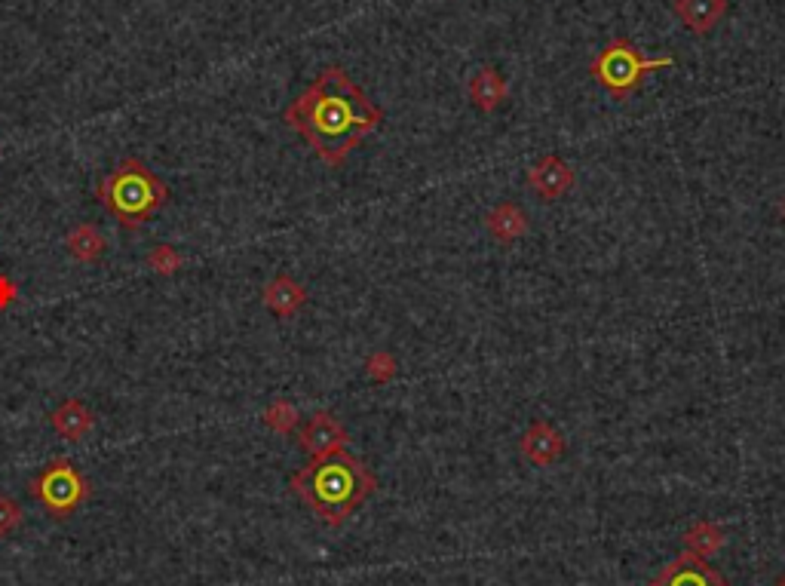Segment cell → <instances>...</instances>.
Wrapping results in <instances>:
<instances>
[{
  "label": "cell",
  "instance_id": "6da1fadb",
  "mask_svg": "<svg viewBox=\"0 0 785 586\" xmlns=\"http://www.w3.org/2000/svg\"><path fill=\"white\" fill-rule=\"evenodd\" d=\"M283 120L322 163L344 166L365 135L381 126L384 111L347 77L344 68L329 65L286 108Z\"/></svg>",
  "mask_w": 785,
  "mask_h": 586
},
{
  "label": "cell",
  "instance_id": "7a4b0ae2",
  "mask_svg": "<svg viewBox=\"0 0 785 586\" xmlns=\"http://www.w3.org/2000/svg\"><path fill=\"white\" fill-rule=\"evenodd\" d=\"M289 488L322 525L341 528L378 491V476L341 448L326 458H310V464L292 473Z\"/></svg>",
  "mask_w": 785,
  "mask_h": 586
},
{
  "label": "cell",
  "instance_id": "3957f363",
  "mask_svg": "<svg viewBox=\"0 0 785 586\" xmlns=\"http://www.w3.org/2000/svg\"><path fill=\"white\" fill-rule=\"evenodd\" d=\"M96 197L123 231L135 234L169 203V188L138 157H126L102 178Z\"/></svg>",
  "mask_w": 785,
  "mask_h": 586
},
{
  "label": "cell",
  "instance_id": "277c9868",
  "mask_svg": "<svg viewBox=\"0 0 785 586\" xmlns=\"http://www.w3.org/2000/svg\"><path fill=\"white\" fill-rule=\"evenodd\" d=\"M672 59H644L626 37H614L608 47L595 56L592 62V77L595 83H602L611 96L623 99L641 86L644 74H651L657 68H669Z\"/></svg>",
  "mask_w": 785,
  "mask_h": 586
},
{
  "label": "cell",
  "instance_id": "5b68a950",
  "mask_svg": "<svg viewBox=\"0 0 785 586\" xmlns=\"http://www.w3.org/2000/svg\"><path fill=\"white\" fill-rule=\"evenodd\" d=\"M34 501L53 519H71L89 501V482L68 458H56L31 479Z\"/></svg>",
  "mask_w": 785,
  "mask_h": 586
},
{
  "label": "cell",
  "instance_id": "8992f818",
  "mask_svg": "<svg viewBox=\"0 0 785 586\" xmlns=\"http://www.w3.org/2000/svg\"><path fill=\"white\" fill-rule=\"evenodd\" d=\"M648 586H730V580L703 556L681 553Z\"/></svg>",
  "mask_w": 785,
  "mask_h": 586
},
{
  "label": "cell",
  "instance_id": "52a82bcc",
  "mask_svg": "<svg viewBox=\"0 0 785 586\" xmlns=\"http://www.w3.org/2000/svg\"><path fill=\"white\" fill-rule=\"evenodd\" d=\"M344 445H347V430L329 412H316L298 430V448H301V452H307L310 458H326L332 452H341Z\"/></svg>",
  "mask_w": 785,
  "mask_h": 586
},
{
  "label": "cell",
  "instance_id": "ba28073f",
  "mask_svg": "<svg viewBox=\"0 0 785 586\" xmlns=\"http://www.w3.org/2000/svg\"><path fill=\"white\" fill-rule=\"evenodd\" d=\"M522 455L537 467H549L565 455V439L552 424L534 421L528 427V433L522 436Z\"/></svg>",
  "mask_w": 785,
  "mask_h": 586
},
{
  "label": "cell",
  "instance_id": "9c48e42d",
  "mask_svg": "<svg viewBox=\"0 0 785 586\" xmlns=\"http://www.w3.org/2000/svg\"><path fill=\"white\" fill-rule=\"evenodd\" d=\"M571 182H574L571 169H568L565 160L556 157V154L543 157V160L531 169V175H528L531 191H537L543 200H556V197H562V194L571 188Z\"/></svg>",
  "mask_w": 785,
  "mask_h": 586
},
{
  "label": "cell",
  "instance_id": "30bf717a",
  "mask_svg": "<svg viewBox=\"0 0 785 586\" xmlns=\"http://www.w3.org/2000/svg\"><path fill=\"white\" fill-rule=\"evenodd\" d=\"M261 301H264V307L273 310L280 320H289V317H295V313L304 307L307 289H304L298 280H292L289 274H280V277H273V280L264 286Z\"/></svg>",
  "mask_w": 785,
  "mask_h": 586
},
{
  "label": "cell",
  "instance_id": "8fae6325",
  "mask_svg": "<svg viewBox=\"0 0 785 586\" xmlns=\"http://www.w3.org/2000/svg\"><path fill=\"white\" fill-rule=\"evenodd\" d=\"M50 424H53V430L62 436V439H68V442H80L89 430H92V424H96V415L89 412V405L83 402V399H65L59 409L50 415Z\"/></svg>",
  "mask_w": 785,
  "mask_h": 586
},
{
  "label": "cell",
  "instance_id": "7c38bea8",
  "mask_svg": "<svg viewBox=\"0 0 785 586\" xmlns=\"http://www.w3.org/2000/svg\"><path fill=\"white\" fill-rule=\"evenodd\" d=\"M727 13V0H675V16L694 34H709Z\"/></svg>",
  "mask_w": 785,
  "mask_h": 586
},
{
  "label": "cell",
  "instance_id": "4fadbf2b",
  "mask_svg": "<svg viewBox=\"0 0 785 586\" xmlns=\"http://www.w3.org/2000/svg\"><path fill=\"white\" fill-rule=\"evenodd\" d=\"M65 246H68L71 258L89 264V261H96V258L105 255V246H108V243H105V234L96 228V224L83 221V224H77V228L65 237Z\"/></svg>",
  "mask_w": 785,
  "mask_h": 586
},
{
  "label": "cell",
  "instance_id": "5bb4252c",
  "mask_svg": "<svg viewBox=\"0 0 785 586\" xmlns=\"http://www.w3.org/2000/svg\"><path fill=\"white\" fill-rule=\"evenodd\" d=\"M470 99L479 111H494L506 99V80L494 68H479L470 80Z\"/></svg>",
  "mask_w": 785,
  "mask_h": 586
},
{
  "label": "cell",
  "instance_id": "9a60e30c",
  "mask_svg": "<svg viewBox=\"0 0 785 586\" xmlns=\"http://www.w3.org/2000/svg\"><path fill=\"white\" fill-rule=\"evenodd\" d=\"M681 540H684L687 553L706 559V556H715V553L724 547V528L715 525V522H709V519H700V522H694V525L684 531Z\"/></svg>",
  "mask_w": 785,
  "mask_h": 586
},
{
  "label": "cell",
  "instance_id": "2e32d148",
  "mask_svg": "<svg viewBox=\"0 0 785 586\" xmlns=\"http://www.w3.org/2000/svg\"><path fill=\"white\" fill-rule=\"evenodd\" d=\"M485 221H488V231L497 240H503V243H510V240H516V237H522L528 231V218H525V212L516 203L497 206L494 212H488Z\"/></svg>",
  "mask_w": 785,
  "mask_h": 586
},
{
  "label": "cell",
  "instance_id": "e0dca14e",
  "mask_svg": "<svg viewBox=\"0 0 785 586\" xmlns=\"http://www.w3.org/2000/svg\"><path fill=\"white\" fill-rule=\"evenodd\" d=\"M298 409L295 405L289 402V399H276V402H270L267 409H264V424L273 430V433H295L298 430Z\"/></svg>",
  "mask_w": 785,
  "mask_h": 586
},
{
  "label": "cell",
  "instance_id": "ac0fdd59",
  "mask_svg": "<svg viewBox=\"0 0 785 586\" xmlns=\"http://www.w3.org/2000/svg\"><path fill=\"white\" fill-rule=\"evenodd\" d=\"M148 264H151V270H157L160 277H172V274H178V270L184 267V258L172 246H157L148 255Z\"/></svg>",
  "mask_w": 785,
  "mask_h": 586
},
{
  "label": "cell",
  "instance_id": "d6986e66",
  "mask_svg": "<svg viewBox=\"0 0 785 586\" xmlns=\"http://www.w3.org/2000/svg\"><path fill=\"white\" fill-rule=\"evenodd\" d=\"M19 525H22V507L13 498H7V494H0V540L19 531Z\"/></svg>",
  "mask_w": 785,
  "mask_h": 586
},
{
  "label": "cell",
  "instance_id": "ffe728a7",
  "mask_svg": "<svg viewBox=\"0 0 785 586\" xmlns=\"http://www.w3.org/2000/svg\"><path fill=\"white\" fill-rule=\"evenodd\" d=\"M16 295H19L16 283H13L10 277H4V274H0V310H4V307H10V304L16 301Z\"/></svg>",
  "mask_w": 785,
  "mask_h": 586
},
{
  "label": "cell",
  "instance_id": "44dd1931",
  "mask_svg": "<svg viewBox=\"0 0 785 586\" xmlns=\"http://www.w3.org/2000/svg\"><path fill=\"white\" fill-rule=\"evenodd\" d=\"M776 586H785V574H782V577L776 580Z\"/></svg>",
  "mask_w": 785,
  "mask_h": 586
},
{
  "label": "cell",
  "instance_id": "7402d4cb",
  "mask_svg": "<svg viewBox=\"0 0 785 586\" xmlns=\"http://www.w3.org/2000/svg\"><path fill=\"white\" fill-rule=\"evenodd\" d=\"M782 215H785V203H782Z\"/></svg>",
  "mask_w": 785,
  "mask_h": 586
}]
</instances>
